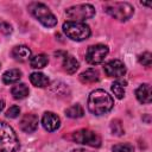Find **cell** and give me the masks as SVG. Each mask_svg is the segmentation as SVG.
Instances as JSON below:
<instances>
[{"label": "cell", "mask_w": 152, "mask_h": 152, "mask_svg": "<svg viewBox=\"0 0 152 152\" xmlns=\"http://www.w3.org/2000/svg\"><path fill=\"white\" fill-rule=\"evenodd\" d=\"M20 147L19 139L13 128L0 121V152H17Z\"/></svg>", "instance_id": "obj_2"}, {"label": "cell", "mask_w": 152, "mask_h": 152, "mask_svg": "<svg viewBox=\"0 0 152 152\" xmlns=\"http://www.w3.org/2000/svg\"><path fill=\"white\" fill-rule=\"evenodd\" d=\"M12 57L18 62H26L31 59V50L26 45H17L12 49Z\"/></svg>", "instance_id": "obj_12"}, {"label": "cell", "mask_w": 152, "mask_h": 152, "mask_svg": "<svg viewBox=\"0 0 152 152\" xmlns=\"http://www.w3.org/2000/svg\"><path fill=\"white\" fill-rule=\"evenodd\" d=\"M135 96L139 102L141 103H150L151 102V87L147 83H144L139 86V88L135 91Z\"/></svg>", "instance_id": "obj_13"}, {"label": "cell", "mask_w": 152, "mask_h": 152, "mask_svg": "<svg viewBox=\"0 0 152 152\" xmlns=\"http://www.w3.org/2000/svg\"><path fill=\"white\" fill-rule=\"evenodd\" d=\"M38 122H39L38 116L34 115V114L28 113V114H25V115L21 118L19 125H20L21 131H24L25 133H32V132H34V131L37 129Z\"/></svg>", "instance_id": "obj_10"}, {"label": "cell", "mask_w": 152, "mask_h": 152, "mask_svg": "<svg viewBox=\"0 0 152 152\" xmlns=\"http://www.w3.org/2000/svg\"><path fill=\"white\" fill-rule=\"evenodd\" d=\"M65 14L69 21L83 23L84 20L90 19L95 15V8L89 4H81V5H75L66 8Z\"/></svg>", "instance_id": "obj_5"}, {"label": "cell", "mask_w": 152, "mask_h": 152, "mask_svg": "<svg viewBox=\"0 0 152 152\" xmlns=\"http://www.w3.org/2000/svg\"><path fill=\"white\" fill-rule=\"evenodd\" d=\"M104 72L107 76L109 77H122L126 74V66L124 64V62H121L120 59H112L108 63L104 64L103 66Z\"/></svg>", "instance_id": "obj_9"}, {"label": "cell", "mask_w": 152, "mask_h": 152, "mask_svg": "<svg viewBox=\"0 0 152 152\" xmlns=\"http://www.w3.org/2000/svg\"><path fill=\"white\" fill-rule=\"evenodd\" d=\"M104 11L110 17L125 21L133 15L134 8L128 2H108L104 5Z\"/></svg>", "instance_id": "obj_6"}, {"label": "cell", "mask_w": 152, "mask_h": 152, "mask_svg": "<svg viewBox=\"0 0 152 152\" xmlns=\"http://www.w3.org/2000/svg\"><path fill=\"white\" fill-rule=\"evenodd\" d=\"M71 152H88V151H86V150H81V148H78V150H74V151H71Z\"/></svg>", "instance_id": "obj_27"}, {"label": "cell", "mask_w": 152, "mask_h": 152, "mask_svg": "<svg viewBox=\"0 0 152 152\" xmlns=\"http://www.w3.org/2000/svg\"><path fill=\"white\" fill-rule=\"evenodd\" d=\"M83 114H84V110H83L82 106H80V104H77V103H76V104H72V106H70V107H68V108L65 109V115L69 116V118H71V119L82 118Z\"/></svg>", "instance_id": "obj_20"}, {"label": "cell", "mask_w": 152, "mask_h": 152, "mask_svg": "<svg viewBox=\"0 0 152 152\" xmlns=\"http://www.w3.org/2000/svg\"><path fill=\"white\" fill-rule=\"evenodd\" d=\"M11 93H12L14 99L21 100V99H25L28 95V88H27V86L25 83H18L12 88Z\"/></svg>", "instance_id": "obj_18"}, {"label": "cell", "mask_w": 152, "mask_h": 152, "mask_svg": "<svg viewBox=\"0 0 152 152\" xmlns=\"http://www.w3.org/2000/svg\"><path fill=\"white\" fill-rule=\"evenodd\" d=\"M107 55H108V48L103 44H96L88 48L86 53V59L89 64L96 65L102 63Z\"/></svg>", "instance_id": "obj_8"}, {"label": "cell", "mask_w": 152, "mask_h": 152, "mask_svg": "<svg viewBox=\"0 0 152 152\" xmlns=\"http://www.w3.org/2000/svg\"><path fill=\"white\" fill-rule=\"evenodd\" d=\"M2 108H4V101H2V100H0V112L2 110Z\"/></svg>", "instance_id": "obj_28"}, {"label": "cell", "mask_w": 152, "mask_h": 152, "mask_svg": "<svg viewBox=\"0 0 152 152\" xmlns=\"http://www.w3.org/2000/svg\"><path fill=\"white\" fill-rule=\"evenodd\" d=\"M42 124H43V127L48 132H53V131L59 128L61 120H59V118L55 113L46 112V113H44V115L42 118Z\"/></svg>", "instance_id": "obj_11"}, {"label": "cell", "mask_w": 152, "mask_h": 152, "mask_svg": "<svg viewBox=\"0 0 152 152\" xmlns=\"http://www.w3.org/2000/svg\"><path fill=\"white\" fill-rule=\"evenodd\" d=\"M28 10L31 14L44 26L52 27L57 24V18L49 10V7L42 2H32L28 5Z\"/></svg>", "instance_id": "obj_3"}, {"label": "cell", "mask_w": 152, "mask_h": 152, "mask_svg": "<svg viewBox=\"0 0 152 152\" xmlns=\"http://www.w3.org/2000/svg\"><path fill=\"white\" fill-rule=\"evenodd\" d=\"M72 139L78 144L89 145L91 147H99L101 145V138L99 137V134H96L95 132L89 131V129L76 131L72 134Z\"/></svg>", "instance_id": "obj_7"}, {"label": "cell", "mask_w": 152, "mask_h": 152, "mask_svg": "<svg viewBox=\"0 0 152 152\" xmlns=\"http://www.w3.org/2000/svg\"><path fill=\"white\" fill-rule=\"evenodd\" d=\"M139 63L140 64H142L144 66H146V68H148V66H151V63H152V55L150 53V52H144V53H141L140 56H139Z\"/></svg>", "instance_id": "obj_24"}, {"label": "cell", "mask_w": 152, "mask_h": 152, "mask_svg": "<svg viewBox=\"0 0 152 152\" xmlns=\"http://www.w3.org/2000/svg\"><path fill=\"white\" fill-rule=\"evenodd\" d=\"M110 129H112V133L115 135H122L124 134V127L119 120H113L110 122Z\"/></svg>", "instance_id": "obj_23"}, {"label": "cell", "mask_w": 152, "mask_h": 152, "mask_svg": "<svg viewBox=\"0 0 152 152\" xmlns=\"http://www.w3.org/2000/svg\"><path fill=\"white\" fill-rule=\"evenodd\" d=\"M63 69L68 74H74L78 69V62L76 61V58L74 56L65 55L64 56V59H63Z\"/></svg>", "instance_id": "obj_17"}, {"label": "cell", "mask_w": 152, "mask_h": 152, "mask_svg": "<svg viewBox=\"0 0 152 152\" xmlns=\"http://www.w3.org/2000/svg\"><path fill=\"white\" fill-rule=\"evenodd\" d=\"M19 114H20V108H19L18 106H12V107H10V109H7V112H6V116H7V118H11V119L17 118Z\"/></svg>", "instance_id": "obj_26"}, {"label": "cell", "mask_w": 152, "mask_h": 152, "mask_svg": "<svg viewBox=\"0 0 152 152\" xmlns=\"http://www.w3.org/2000/svg\"><path fill=\"white\" fill-rule=\"evenodd\" d=\"M114 106L113 97L102 89L93 90L88 96V109L94 115L108 113Z\"/></svg>", "instance_id": "obj_1"}, {"label": "cell", "mask_w": 152, "mask_h": 152, "mask_svg": "<svg viewBox=\"0 0 152 152\" xmlns=\"http://www.w3.org/2000/svg\"><path fill=\"white\" fill-rule=\"evenodd\" d=\"M21 78V71L19 69H10L2 75V81L6 84H13L17 83Z\"/></svg>", "instance_id": "obj_15"}, {"label": "cell", "mask_w": 152, "mask_h": 152, "mask_svg": "<svg viewBox=\"0 0 152 152\" xmlns=\"http://www.w3.org/2000/svg\"><path fill=\"white\" fill-rule=\"evenodd\" d=\"M30 81L34 87H38V88H45L50 83L49 78L42 72H32L30 75Z\"/></svg>", "instance_id": "obj_16"}, {"label": "cell", "mask_w": 152, "mask_h": 152, "mask_svg": "<svg viewBox=\"0 0 152 152\" xmlns=\"http://www.w3.org/2000/svg\"><path fill=\"white\" fill-rule=\"evenodd\" d=\"M80 80L82 83H95L100 80V74L96 69L90 68L80 75Z\"/></svg>", "instance_id": "obj_14"}, {"label": "cell", "mask_w": 152, "mask_h": 152, "mask_svg": "<svg viewBox=\"0 0 152 152\" xmlns=\"http://www.w3.org/2000/svg\"><path fill=\"white\" fill-rule=\"evenodd\" d=\"M125 86L126 82L121 80H118L112 84V91L116 99H122L125 96Z\"/></svg>", "instance_id": "obj_21"}, {"label": "cell", "mask_w": 152, "mask_h": 152, "mask_svg": "<svg viewBox=\"0 0 152 152\" xmlns=\"http://www.w3.org/2000/svg\"><path fill=\"white\" fill-rule=\"evenodd\" d=\"M48 63H49V58H48V56L44 55V53L36 55V56L31 57V59H30V64H31V66L34 68V69H42V68H44Z\"/></svg>", "instance_id": "obj_19"}, {"label": "cell", "mask_w": 152, "mask_h": 152, "mask_svg": "<svg viewBox=\"0 0 152 152\" xmlns=\"http://www.w3.org/2000/svg\"><path fill=\"white\" fill-rule=\"evenodd\" d=\"M63 32L72 40L81 42L90 36V27L86 23H77V21H65L63 24Z\"/></svg>", "instance_id": "obj_4"}, {"label": "cell", "mask_w": 152, "mask_h": 152, "mask_svg": "<svg viewBox=\"0 0 152 152\" xmlns=\"http://www.w3.org/2000/svg\"><path fill=\"white\" fill-rule=\"evenodd\" d=\"M12 31H13L12 26H11L7 21L0 19V32H1L2 34H6V36H7V34H11Z\"/></svg>", "instance_id": "obj_25"}, {"label": "cell", "mask_w": 152, "mask_h": 152, "mask_svg": "<svg viewBox=\"0 0 152 152\" xmlns=\"http://www.w3.org/2000/svg\"><path fill=\"white\" fill-rule=\"evenodd\" d=\"M112 151L113 152H134V147H133V145H131L128 142H124V144L114 145Z\"/></svg>", "instance_id": "obj_22"}]
</instances>
